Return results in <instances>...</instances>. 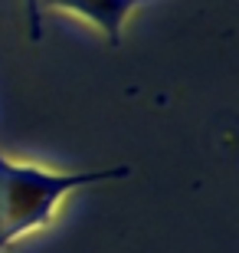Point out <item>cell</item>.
Here are the masks:
<instances>
[{"mask_svg":"<svg viewBox=\"0 0 239 253\" xmlns=\"http://www.w3.org/2000/svg\"><path fill=\"white\" fill-rule=\"evenodd\" d=\"M131 168H102V171H82V174H49L39 168H20L0 155V250L13 237L36 230L49 224L53 204L66 191L85 188L95 181H115L128 178Z\"/></svg>","mask_w":239,"mask_h":253,"instance_id":"1","label":"cell"},{"mask_svg":"<svg viewBox=\"0 0 239 253\" xmlns=\"http://www.w3.org/2000/svg\"><path fill=\"white\" fill-rule=\"evenodd\" d=\"M46 7H63V10H72V13H82L89 17L92 23H99L105 30L111 46L121 43V20L128 17L131 7L138 3H147V0H43Z\"/></svg>","mask_w":239,"mask_h":253,"instance_id":"2","label":"cell"},{"mask_svg":"<svg viewBox=\"0 0 239 253\" xmlns=\"http://www.w3.org/2000/svg\"><path fill=\"white\" fill-rule=\"evenodd\" d=\"M27 17H30V40L36 43L43 37V20H39V0H27Z\"/></svg>","mask_w":239,"mask_h":253,"instance_id":"3","label":"cell"}]
</instances>
